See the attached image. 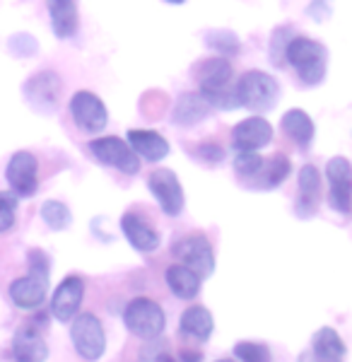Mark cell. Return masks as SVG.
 Masks as SVG:
<instances>
[{
	"mask_svg": "<svg viewBox=\"0 0 352 362\" xmlns=\"http://www.w3.org/2000/svg\"><path fill=\"white\" fill-rule=\"evenodd\" d=\"M198 83V92L208 99L210 104L220 109H234L239 107L237 92H234V83H232V63L227 61L225 56L217 58H208V61H201L193 70Z\"/></svg>",
	"mask_w": 352,
	"mask_h": 362,
	"instance_id": "cell-1",
	"label": "cell"
},
{
	"mask_svg": "<svg viewBox=\"0 0 352 362\" xmlns=\"http://www.w3.org/2000/svg\"><path fill=\"white\" fill-rule=\"evenodd\" d=\"M285 61L297 70L304 85H319L326 75V49L314 39L295 34L292 42L287 44Z\"/></svg>",
	"mask_w": 352,
	"mask_h": 362,
	"instance_id": "cell-2",
	"label": "cell"
},
{
	"mask_svg": "<svg viewBox=\"0 0 352 362\" xmlns=\"http://www.w3.org/2000/svg\"><path fill=\"white\" fill-rule=\"evenodd\" d=\"M123 324L133 336L143 338V341H152V338L162 336L167 329V317L164 309L150 297H136L123 309Z\"/></svg>",
	"mask_w": 352,
	"mask_h": 362,
	"instance_id": "cell-3",
	"label": "cell"
},
{
	"mask_svg": "<svg viewBox=\"0 0 352 362\" xmlns=\"http://www.w3.org/2000/svg\"><path fill=\"white\" fill-rule=\"evenodd\" d=\"M234 92H237L239 107H246L251 112H268L273 109L280 90L273 75L263 70H246L239 83H234Z\"/></svg>",
	"mask_w": 352,
	"mask_h": 362,
	"instance_id": "cell-4",
	"label": "cell"
},
{
	"mask_svg": "<svg viewBox=\"0 0 352 362\" xmlns=\"http://www.w3.org/2000/svg\"><path fill=\"white\" fill-rule=\"evenodd\" d=\"M70 338L78 355L87 362H97L107 350V334L95 314H78L70 326Z\"/></svg>",
	"mask_w": 352,
	"mask_h": 362,
	"instance_id": "cell-5",
	"label": "cell"
},
{
	"mask_svg": "<svg viewBox=\"0 0 352 362\" xmlns=\"http://www.w3.org/2000/svg\"><path fill=\"white\" fill-rule=\"evenodd\" d=\"M172 254L179 259V264L189 266L201 278L213 276L215 271V251L203 235H186L174 244Z\"/></svg>",
	"mask_w": 352,
	"mask_h": 362,
	"instance_id": "cell-6",
	"label": "cell"
},
{
	"mask_svg": "<svg viewBox=\"0 0 352 362\" xmlns=\"http://www.w3.org/2000/svg\"><path fill=\"white\" fill-rule=\"evenodd\" d=\"M92 155L97 157L102 165L119 169L123 174H136L140 169V157L133 153V148L128 145V140H121L116 136L97 138L90 143Z\"/></svg>",
	"mask_w": 352,
	"mask_h": 362,
	"instance_id": "cell-7",
	"label": "cell"
},
{
	"mask_svg": "<svg viewBox=\"0 0 352 362\" xmlns=\"http://www.w3.org/2000/svg\"><path fill=\"white\" fill-rule=\"evenodd\" d=\"M328 179V203L343 215L352 213V165L345 157H333L326 165Z\"/></svg>",
	"mask_w": 352,
	"mask_h": 362,
	"instance_id": "cell-8",
	"label": "cell"
},
{
	"mask_svg": "<svg viewBox=\"0 0 352 362\" xmlns=\"http://www.w3.org/2000/svg\"><path fill=\"white\" fill-rule=\"evenodd\" d=\"M70 114H73V121L78 124V128L87 133H99L109 124V112L104 107V102L95 92L87 90H80L73 95V99H70Z\"/></svg>",
	"mask_w": 352,
	"mask_h": 362,
	"instance_id": "cell-9",
	"label": "cell"
},
{
	"mask_svg": "<svg viewBox=\"0 0 352 362\" xmlns=\"http://www.w3.org/2000/svg\"><path fill=\"white\" fill-rule=\"evenodd\" d=\"M37 172H39L37 157L32 153H27V150H22V153H15L10 157L8 169H5V179H8V184L15 196L29 198V196L37 194V189H39Z\"/></svg>",
	"mask_w": 352,
	"mask_h": 362,
	"instance_id": "cell-10",
	"label": "cell"
},
{
	"mask_svg": "<svg viewBox=\"0 0 352 362\" xmlns=\"http://www.w3.org/2000/svg\"><path fill=\"white\" fill-rule=\"evenodd\" d=\"M148 186L169 218L181 215V210H184V189H181V181L172 169H155L148 179Z\"/></svg>",
	"mask_w": 352,
	"mask_h": 362,
	"instance_id": "cell-11",
	"label": "cell"
},
{
	"mask_svg": "<svg viewBox=\"0 0 352 362\" xmlns=\"http://www.w3.org/2000/svg\"><path fill=\"white\" fill-rule=\"evenodd\" d=\"M273 126L263 116H249L232 128V145L237 153H258L261 148L271 145Z\"/></svg>",
	"mask_w": 352,
	"mask_h": 362,
	"instance_id": "cell-12",
	"label": "cell"
},
{
	"mask_svg": "<svg viewBox=\"0 0 352 362\" xmlns=\"http://www.w3.org/2000/svg\"><path fill=\"white\" fill-rule=\"evenodd\" d=\"M82 297H85V280L78 276H68L51 297V314L63 324L73 321L80 312Z\"/></svg>",
	"mask_w": 352,
	"mask_h": 362,
	"instance_id": "cell-13",
	"label": "cell"
},
{
	"mask_svg": "<svg viewBox=\"0 0 352 362\" xmlns=\"http://www.w3.org/2000/svg\"><path fill=\"white\" fill-rule=\"evenodd\" d=\"M46 290H49V276L29 271L25 278L10 283V300L20 309H37L46 300Z\"/></svg>",
	"mask_w": 352,
	"mask_h": 362,
	"instance_id": "cell-14",
	"label": "cell"
},
{
	"mask_svg": "<svg viewBox=\"0 0 352 362\" xmlns=\"http://www.w3.org/2000/svg\"><path fill=\"white\" fill-rule=\"evenodd\" d=\"M25 95L34 109H39V112H54L58 107V95H61V78L56 73H51V70H44V73L29 78Z\"/></svg>",
	"mask_w": 352,
	"mask_h": 362,
	"instance_id": "cell-15",
	"label": "cell"
},
{
	"mask_svg": "<svg viewBox=\"0 0 352 362\" xmlns=\"http://www.w3.org/2000/svg\"><path fill=\"white\" fill-rule=\"evenodd\" d=\"M210 112H213V104L205 99L201 92H186L176 99L174 112H172V121L176 126H196L198 121L208 119Z\"/></svg>",
	"mask_w": 352,
	"mask_h": 362,
	"instance_id": "cell-16",
	"label": "cell"
},
{
	"mask_svg": "<svg viewBox=\"0 0 352 362\" xmlns=\"http://www.w3.org/2000/svg\"><path fill=\"white\" fill-rule=\"evenodd\" d=\"M128 145L133 148L140 160L145 162H160L169 155V143L164 140L160 133L155 131H145V128H133L128 131Z\"/></svg>",
	"mask_w": 352,
	"mask_h": 362,
	"instance_id": "cell-17",
	"label": "cell"
},
{
	"mask_svg": "<svg viewBox=\"0 0 352 362\" xmlns=\"http://www.w3.org/2000/svg\"><path fill=\"white\" fill-rule=\"evenodd\" d=\"M321 196V174L314 165H304L299 169V198H297V215L309 218L319 208Z\"/></svg>",
	"mask_w": 352,
	"mask_h": 362,
	"instance_id": "cell-18",
	"label": "cell"
},
{
	"mask_svg": "<svg viewBox=\"0 0 352 362\" xmlns=\"http://www.w3.org/2000/svg\"><path fill=\"white\" fill-rule=\"evenodd\" d=\"M121 230H123V235H126L128 244H131L133 249L143 251V254H150V251H155L157 247H160V235H157V232L136 213L123 215Z\"/></svg>",
	"mask_w": 352,
	"mask_h": 362,
	"instance_id": "cell-19",
	"label": "cell"
},
{
	"mask_svg": "<svg viewBox=\"0 0 352 362\" xmlns=\"http://www.w3.org/2000/svg\"><path fill=\"white\" fill-rule=\"evenodd\" d=\"M292 165L285 155H273V157H263V165L258 167V172L251 177L246 184L251 189H275L283 181L290 177Z\"/></svg>",
	"mask_w": 352,
	"mask_h": 362,
	"instance_id": "cell-20",
	"label": "cell"
},
{
	"mask_svg": "<svg viewBox=\"0 0 352 362\" xmlns=\"http://www.w3.org/2000/svg\"><path fill=\"white\" fill-rule=\"evenodd\" d=\"M164 280H167V288L172 290L174 297L179 300H196L198 293H201V276L196 271H191L189 266L184 264H174L167 268L164 273Z\"/></svg>",
	"mask_w": 352,
	"mask_h": 362,
	"instance_id": "cell-21",
	"label": "cell"
},
{
	"mask_svg": "<svg viewBox=\"0 0 352 362\" xmlns=\"http://www.w3.org/2000/svg\"><path fill=\"white\" fill-rule=\"evenodd\" d=\"M13 353L17 362H44L49 358L46 341L37 334L32 326H22L13 338Z\"/></svg>",
	"mask_w": 352,
	"mask_h": 362,
	"instance_id": "cell-22",
	"label": "cell"
},
{
	"mask_svg": "<svg viewBox=\"0 0 352 362\" xmlns=\"http://www.w3.org/2000/svg\"><path fill=\"white\" fill-rule=\"evenodd\" d=\"M312 353H314V362H345L348 348H345L343 338H340L336 329L324 326V329H319L314 334Z\"/></svg>",
	"mask_w": 352,
	"mask_h": 362,
	"instance_id": "cell-23",
	"label": "cell"
},
{
	"mask_svg": "<svg viewBox=\"0 0 352 362\" xmlns=\"http://www.w3.org/2000/svg\"><path fill=\"white\" fill-rule=\"evenodd\" d=\"M51 15V29L58 39H70L78 32V5L75 0H46Z\"/></svg>",
	"mask_w": 352,
	"mask_h": 362,
	"instance_id": "cell-24",
	"label": "cell"
},
{
	"mask_svg": "<svg viewBox=\"0 0 352 362\" xmlns=\"http://www.w3.org/2000/svg\"><path fill=\"white\" fill-rule=\"evenodd\" d=\"M213 329H215V321H213V314L208 312L205 307L201 305H193L181 314L179 319V331L189 338H196V341H208L213 336Z\"/></svg>",
	"mask_w": 352,
	"mask_h": 362,
	"instance_id": "cell-25",
	"label": "cell"
},
{
	"mask_svg": "<svg viewBox=\"0 0 352 362\" xmlns=\"http://www.w3.org/2000/svg\"><path fill=\"white\" fill-rule=\"evenodd\" d=\"M283 131L290 136L302 150H307L314 140V121L304 109H290L283 116Z\"/></svg>",
	"mask_w": 352,
	"mask_h": 362,
	"instance_id": "cell-26",
	"label": "cell"
},
{
	"mask_svg": "<svg viewBox=\"0 0 352 362\" xmlns=\"http://www.w3.org/2000/svg\"><path fill=\"white\" fill-rule=\"evenodd\" d=\"M41 218H44V223L56 232L66 230V227H70V223H73L70 208L61 201H46L44 206H41Z\"/></svg>",
	"mask_w": 352,
	"mask_h": 362,
	"instance_id": "cell-27",
	"label": "cell"
},
{
	"mask_svg": "<svg viewBox=\"0 0 352 362\" xmlns=\"http://www.w3.org/2000/svg\"><path fill=\"white\" fill-rule=\"evenodd\" d=\"M205 44L213 51H217L220 56H234L239 54V37L234 32H227V29H213V32L205 34Z\"/></svg>",
	"mask_w": 352,
	"mask_h": 362,
	"instance_id": "cell-28",
	"label": "cell"
},
{
	"mask_svg": "<svg viewBox=\"0 0 352 362\" xmlns=\"http://www.w3.org/2000/svg\"><path fill=\"white\" fill-rule=\"evenodd\" d=\"M234 358L239 362H271V348L266 343H256V341H239L234 346Z\"/></svg>",
	"mask_w": 352,
	"mask_h": 362,
	"instance_id": "cell-29",
	"label": "cell"
},
{
	"mask_svg": "<svg viewBox=\"0 0 352 362\" xmlns=\"http://www.w3.org/2000/svg\"><path fill=\"white\" fill-rule=\"evenodd\" d=\"M292 37H295V32H292L290 27H278L273 32V37H271V61H273V66H283L287 44L292 42Z\"/></svg>",
	"mask_w": 352,
	"mask_h": 362,
	"instance_id": "cell-30",
	"label": "cell"
},
{
	"mask_svg": "<svg viewBox=\"0 0 352 362\" xmlns=\"http://www.w3.org/2000/svg\"><path fill=\"white\" fill-rule=\"evenodd\" d=\"M261 165H263V157L258 153H237V160H234V169H237L239 179L244 181L254 177Z\"/></svg>",
	"mask_w": 352,
	"mask_h": 362,
	"instance_id": "cell-31",
	"label": "cell"
},
{
	"mask_svg": "<svg viewBox=\"0 0 352 362\" xmlns=\"http://www.w3.org/2000/svg\"><path fill=\"white\" fill-rule=\"evenodd\" d=\"M15 213H17V196L0 194V232H8L15 225Z\"/></svg>",
	"mask_w": 352,
	"mask_h": 362,
	"instance_id": "cell-32",
	"label": "cell"
},
{
	"mask_svg": "<svg viewBox=\"0 0 352 362\" xmlns=\"http://www.w3.org/2000/svg\"><path fill=\"white\" fill-rule=\"evenodd\" d=\"M198 157H203V160H208V162H222L225 150H222L220 145H215V143H205V145L198 148Z\"/></svg>",
	"mask_w": 352,
	"mask_h": 362,
	"instance_id": "cell-33",
	"label": "cell"
},
{
	"mask_svg": "<svg viewBox=\"0 0 352 362\" xmlns=\"http://www.w3.org/2000/svg\"><path fill=\"white\" fill-rule=\"evenodd\" d=\"M179 360L181 362H203V355H201V350L184 348V350H181V355H179Z\"/></svg>",
	"mask_w": 352,
	"mask_h": 362,
	"instance_id": "cell-34",
	"label": "cell"
},
{
	"mask_svg": "<svg viewBox=\"0 0 352 362\" xmlns=\"http://www.w3.org/2000/svg\"><path fill=\"white\" fill-rule=\"evenodd\" d=\"M155 362H179V360L172 358V355H169V353H160V355H157V358H155Z\"/></svg>",
	"mask_w": 352,
	"mask_h": 362,
	"instance_id": "cell-35",
	"label": "cell"
},
{
	"mask_svg": "<svg viewBox=\"0 0 352 362\" xmlns=\"http://www.w3.org/2000/svg\"><path fill=\"white\" fill-rule=\"evenodd\" d=\"M167 3H172V5H181L184 0H167Z\"/></svg>",
	"mask_w": 352,
	"mask_h": 362,
	"instance_id": "cell-36",
	"label": "cell"
},
{
	"mask_svg": "<svg viewBox=\"0 0 352 362\" xmlns=\"http://www.w3.org/2000/svg\"><path fill=\"white\" fill-rule=\"evenodd\" d=\"M215 362H234V360H227V358H222V360H215Z\"/></svg>",
	"mask_w": 352,
	"mask_h": 362,
	"instance_id": "cell-37",
	"label": "cell"
}]
</instances>
